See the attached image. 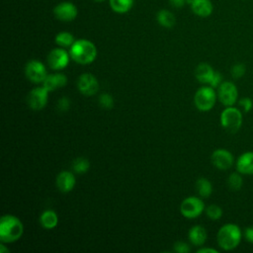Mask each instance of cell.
Segmentation results:
<instances>
[{
	"mask_svg": "<svg viewBox=\"0 0 253 253\" xmlns=\"http://www.w3.org/2000/svg\"><path fill=\"white\" fill-rule=\"evenodd\" d=\"M24 225L15 215L5 214L0 219V240L3 243L15 242L22 236Z\"/></svg>",
	"mask_w": 253,
	"mask_h": 253,
	"instance_id": "cell-1",
	"label": "cell"
},
{
	"mask_svg": "<svg viewBox=\"0 0 253 253\" xmlns=\"http://www.w3.org/2000/svg\"><path fill=\"white\" fill-rule=\"evenodd\" d=\"M70 57L79 64H90L97 56L96 45L85 39H80L74 42L69 49Z\"/></svg>",
	"mask_w": 253,
	"mask_h": 253,
	"instance_id": "cell-2",
	"label": "cell"
},
{
	"mask_svg": "<svg viewBox=\"0 0 253 253\" xmlns=\"http://www.w3.org/2000/svg\"><path fill=\"white\" fill-rule=\"evenodd\" d=\"M242 238V232L240 227L235 223H225L217 231L216 241L218 246L225 250L235 249Z\"/></svg>",
	"mask_w": 253,
	"mask_h": 253,
	"instance_id": "cell-3",
	"label": "cell"
},
{
	"mask_svg": "<svg viewBox=\"0 0 253 253\" xmlns=\"http://www.w3.org/2000/svg\"><path fill=\"white\" fill-rule=\"evenodd\" d=\"M243 115L240 109L230 106L225 107V109L220 114V125L228 132L234 133L242 126Z\"/></svg>",
	"mask_w": 253,
	"mask_h": 253,
	"instance_id": "cell-4",
	"label": "cell"
},
{
	"mask_svg": "<svg viewBox=\"0 0 253 253\" xmlns=\"http://www.w3.org/2000/svg\"><path fill=\"white\" fill-rule=\"evenodd\" d=\"M216 93L211 86H203L199 88L194 96L196 108L201 112H209L213 108L216 101Z\"/></svg>",
	"mask_w": 253,
	"mask_h": 253,
	"instance_id": "cell-5",
	"label": "cell"
},
{
	"mask_svg": "<svg viewBox=\"0 0 253 253\" xmlns=\"http://www.w3.org/2000/svg\"><path fill=\"white\" fill-rule=\"evenodd\" d=\"M205 211V204L202 199L197 197H188L181 203L180 211L187 218H196Z\"/></svg>",
	"mask_w": 253,
	"mask_h": 253,
	"instance_id": "cell-6",
	"label": "cell"
},
{
	"mask_svg": "<svg viewBox=\"0 0 253 253\" xmlns=\"http://www.w3.org/2000/svg\"><path fill=\"white\" fill-rule=\"evenodd\" d=\"M217 98L223 106H233L238 99L237 87L231 81L222 82L217 88Z\"/></svg>",
	"mask_w": 253,
	"mask_h": 253,
	"instance_id": "cell-7",
	"label": "cell"
},
{
	"mask_svg": "<svg viewBox=\"0 0 253 253\" xmlns=\"http://www.w3.org/2000/svg\"><path fill=\"white\" fill-rule=\"evenodd\" d=\"M25 73L27 78L34 83H42L47 76L44 64L36 59L30 60L26 64Z\"/></svg>",
	"mask_w": 253,
	"mask_h": 253,
	"instance_id": "cell-8",
	"label": "cell"
},
{
	"mask_svg": "<svg viewBox=\"0 0 253 253\" xmlns=\"http://www.w3.org/2000/svg\"><path fill=\"white\" fill-rule=\"evenodd\" d=\"M211 161L215 168L219 170H227L232 167L234 163V156L225 148H217L211 153Z\"/></svg>",
	"mask_w": 253,
	"mask_h": 253,
	"instance_id": "cell-9",
	"label": "cell"
},
{
	"mask_svg": "<svg viewBox=\"0 0 253 253\" xmlns=\"http://www.w3.org/2000/svg\"><path fill=\"white\" fill-rule=\"evenodd\" d=\"M70 54L63 47H56L50 50L47 55V63L53 70H61L69 63Z\"/></svg>",
	"mask_w": 253,
	"mask_h": 253,
	"instance_id": "cell-10",
	"label": "cell"
},
{
	"mask_svg": "<svg viewBox=\"0 0 253 253\" xmlns=\"http://www.w3.org/2000/svg\"><path fill=\"white\" fill-rule=\"evenodd\" d=\"M47 95L48 91L43 86L36 87L29 92L27 97V103L32 110H42L47 103Z\"/></svg>",
	"mask_w": 253,
	"mask_h": 253,
	"instance_id": "cell-11",
	"label": "cell"
},
{
	"mask_svg": "<svg viewBox=\"0 0 253 253\" xmlns=\"http://www.w3.org/2000/svg\"><path fill=\"white\" fill-rule=\"evenodd\" d=\"M77 88L83 95L93 96L99 90V82L94 75L90 73H84L78 78Z\"/></svg>",
	"mask_w": 253,
	"mask_h": 253,
	"instance_id": "cell-12",
	"label": "cell"
},
{
	"mask_svg": "<svg viewBox=\"0 0 253 253\" xmlns=\"http://www.w3.org/2000/svg\"><path fill=\"white\" fill-rule=\"evenodd\" d=\"M55 18L62 22H71L78 15L77 7L71 2H61L57 4L53 9Z\"/></svg>",
	"mask_w": 253,
	"mask_h": 253,
	"instance_id": "cell-13",
	"label": "cell"
},
{
	"mask_svg": "<svg viewBox=\"0 0 253 253\" xmlns=\"http://www.w3.org/2000/svg\"><path fill=\"white\" fill-rule=\"evenodd\" d=\"M236 170L242 175H253V151H246L238 156Z\"/></svg>",
	"mask_w": 253,
	"mask_h": 253,
	"instance_id": "cell-14",
	"label": "cell"
},
{
	"mask_svg": "<svg viewBox=\"0 0 253 253\" xmlns=\"http://www.w3.org/2000/svg\"><path fill=\"white\" fill-rule=\"evenodd\" d=\"M187 3L191 5L194 14L199 17H209L213 10L211 0H187Z\"/></svg>",
	"mask_w": 253,
	"mask_h": 253,
	"instance_id": "cell-15",
	"label": "cell"
},
{
	"mask_svg": "<svg viewBox=\"0 0 253 253\" xmlns=\"http://www.w3.org/2000/svg\"><path fill=\"white\" fill-rule=\"evenodd\" d=\"M56 186L62 193L70 192L76 183L74 175L69 171H61L56 176Z\"/></svg>",
	"mask_w": 253,
	"mask_h": 253,
	"instance_id": "cell-16",
	"label": "cell"
},
{
	"mask_svg": "<svg viewBox=\"0 0 253 253\" xmlns=\"http://www.w3.org/2000/svg\"><path fill=\"white\" fill-rule=\"evenodd\" d=\"M66 83H67V77L64 74L54 73V74H47V76L42 82V86L48 92H50L65 86Z\"/></svg>",
	"mask_w": 253,
	"mask_h": 253,
	"instance_id": "cell-17",
	"label": "cell"
},
{
	"mask_svg": "<svg viewBox=\"0 0 253 253\" xmlns=\"http://www.w3.org/2000/svg\"><path fill=\"white\" fill-rule=\"evenodd\" d=\"M214 72L215 71L212 69V67L210 64L206 62H202L196 67L195 76L199 82L204 84H210L213 77Z\"/></svg>",
	"mask_w": 253,
	"mask_h": 253,
	"instance_id": "cell-18",
	"label": "cell"
},
{
	"mask_svg": "<svg viewBox=\"0 0 253 253\" xmlns=\"http://www.w3.org/2000/svg\"><path fill=\"white\" fill-rule=\"evenodd\" d=\"M190 242L195 246H202L207 240V231L202 225H194L188 233Z\"/></svg>",
	"mask_w": 253,
	"mask_h": 253,
	"instance_id": "cell-19",
	"label": "cell"
},
{
	"mask_svg": "<svg viewBox=\"0 0 253 253\" xmlns=\"http://www.w3.org/2000/svg\"><path fill=\"white\" fill-rule=\"evenodd\" d=\"M40 222L42 226L45 229L54 228L58 223V217L56 212L52 210H46L42 211V213L40 216Z\"/></svg>",
	"mask_w": 253,
	"mask_h": 253,
	"instance_id": "cell-20",
	"label": "cell"
},
{
	"mask_svg": "<svg viewBox=\"0 0 253 253\" xmlns=\"http://www.w3.org/2000/svg\"><path fill=\"white\" fill-rule=\"evenodd\" d=\"M156 20L164 28H172L176 22L174 14L165 9H162L157 13Z\"/></svg>",
	"mask_w": 253,
	"mask_h": 253,
	"instance_id": "cell-21",
	"label": "cell"
},
{
	"mask_svg": "<svg viewBox=\"0 0 253 253\" xmlns=\"http://www.w3.org/2000/svg\"><path fill=\"white\" fill-rule=\"evenodd\" d=\"M196 187L200 197L202 198H208L212 193V185L207 178H199L196 182Z\"/></svg>",
	"mask_w": 253,
	"mask_h": 253,
	"instance_id": "cell-22",
	"label": "cell"
},
{
	"mask_svg": "<svg viewBox=\"0 0 253 253\" xmlns=\"http://www.w3.org/2000/svg\"><path fill=\"white\" fill-rule=\"evenodd\" d=\"M133 0H110V7L119 14H125L132 7Z\"/></svg>",
	"mask_w": 253,
	"mask_h": 253,
	"instance_id": "cell-23",
	"label": "cell"
},
{
	"mask_svg": "<svg viewBox=\"0 0 253 253\" xmlns=\"http://www.w3.org/2000/svg\"><path fill=\"white\" fill-rule=\"evenodd\" d=\"M55 43L60 47H70L75 40L72 34L68 32H60L55 36Z\"/></svg>",
	"mask_w": 253,
	"mask_h": 253,
	"instance_id": "cell-24",
	"label": "cell"
},
{
	"mask_svg": "<svg viewBox=\"0 0 253 253\" xmlns=\"http://www.w3.org/2000/svg\"><path fill=\"white\" fill-rule=\"evenodd\" d=\"M242 174L238 171L231 173L227 178V186L231 191H239L243 185Z\"/></svg>",
	"mask_w": 253,
	"mask_h": 253,
	"instance_id": "cell-25",
	"label": "cell"
},
{
	"mask_svg": "<svg viewBox=\"0 0 253 253\" xmlns=\"http://www.w3.org/2000/svg\"><path fill=\"white\" fill-rule=\"evenodd\" d=\"M89 167H90V163L88 159H86L85 157H78L72 163V168L74 172H76L77 174L85 173L86 171H88Z\"/></svg>",
	"mask_w": 253,
	"mask_h": 253,
	"instance_id": "cell-26",
	"label": "cell"
},
{
	"mask_svg": "<svg viewBox=\"0 0 253 253\" xmlns=\"http://www.w3.org/2000/svg\"><path fill=\"white\" fill-rule=\"evenodd\" d=\"M206 213L209 218L212 220H217L222 216V210L219 206L212 204L206 208Z\"/></svg>",
	"mask_w": 253,
	"mask_h": 253,
	"instance_id": "cell-27",
	"label": "cell"
},
{
	"mask_svg": "<svg viewBox=\"0 0 253 253\" xmlns=\"http://www.w3.org/2000/svg\"><path fill=\"white\" fill-rule=\"evenodd\" d=\"M245 71H246L245 64L241 63V62H238V63H235L234 65L231 66L230 74L234 79H238V78L242 77L245 74Z\"/></svg>",
	"mask_w": 253,
	"mask_h": 253,
	"instance_id": "cell-28",
	"label": "cell"
},
{
	"mask_svg": "<svg viewBox=\"0 0 253 253\" xmlns=\"http://www.w3.org/2000/svg\"><path fill=\"white\" fill-rule=\"evenodd\" d=\"M99 104L102 108L111 109L114 106V99L109 93H103L99 96Z\"/></svg>",
	"mask_w": 253,
	"mask_h": 253,
	"instance_id": "cell-29",
	"label": "cell"
},
{
	"mask_svg": "<svg viewBox=\"0 0 253 253\" xmlns=\"http://www.w3.org/2000/svg\"><path fill=\"white\" fill-rule=\"evenodd\" d=\"M238 106L241 108L243 112L248 113L253 108V101L248 97H243L240 100H238Z\"/></svg>",
	"mask_w": 253,
	"mask_h": 253,
	"instance_id": "cell-30",
	"label": "cell"
},
{
	"mask_svg": "<svg viewBox=\"0 0 253 253\" xmlns=\"http://www.w3.org/2000/svg\"><path fill=\"white\" fill-rule=\"evenodd\" d=\"M173 249H174V251H176L178 253H188L191 250L190 246L186 242H183V241H177L174 244Z\"/></svg>",
	"mask_w": 253,
	"mask_h": 253,
	"instance_id": "cell-31",
	"label": "cell"
},
{
	"mask_svg": "<svg viewBox=\"0 0 253 253\" xmlns=\"http://www.w3.org/2000/svg\"><path fill=\"white\" fill-rule=\"evenodd\" d=\"M70 107V101L66 97H62L57 102V109L60 112H66Z\"/></svg>",
	"mask_w": 253,
	"mask_h": 253,
	"instance_id": "cell-32",
	"label": "cell"
},
{
	"mask_svg": "<svg viewBox=\"0 0 253 253\" xmlns=\"http://www.w3.org/2000/svg\"><path fill=\"white\" fill-rule=\"evenodd\" d=\"M221 83H222V75L218 71H215L214 74H213V77H212V79H211V81L209 85L211 86L212 88H218V86Z\"/></svg>",
	"mask_w": 253,
	"mask_h": 253,
	"instance_id": "cell-33",
	"label": "cell"
},
{
	"mask_svg": "<svg viewBox=\"0 0 253 253\" xmlns=\"http://www.w3.org/2000/svg\"><path fill=\"white\" fill-rule=\"evenodd\" d=\"M243 236L247 242L253 244V226H248L243 231Z\"/></svg>",
	"mask_w": 253,
	"mask_h": 253,
	"instance_id": "cell-34",
	"label": "cell"
},
{
	"mask_svg": "<svg viewBox=\"0 0 253 253\" xmlns=\"http://www.w3.org/2000/svg\"><path fill=\"white\" fill-rule=\"evenodd\" d=\"M169 2L174 8H182L187 3V0H169Z\"/></svg>",
	"mask_w": 253,
	"mask_h": 253,
	"instance_id": "cell-35",
	"label": "cell"
},
{
	"mask_svg": "<svg viewBox=\"0 0 253 253\" xmlns=\"http://www.w3.org/2000/svg\"><path fill=\"white\" fill-rule=\"evenodd\" d=\"M197 253H218V251L216 249L213 248H209V247H204V248H200L197 250Z\"/></svg>",
	"mask_w": 253,
	"mask_h": 253,
	"instance_id": "cell-36",
	"label": "cell"
},
{
	"mask_svg": "<svg viewBox=\"0 0 253 253\" xmlns=\"http://www.w3.org/2000/svg\"><path fill=\"white\" fill-rule=\"evenodd\" d=\"M5 252H9V249L8 248H5V245L2 243L0 244V253H5Z\"/></svg>",
	"mask_w": 253,
	"mask_h": 253,
	"instance_id": "cell-37",
	"label": "cell"
},
{
	"mask_svg": "<svg viewBox=\"0 0 253 253\" xmlns=\"http://www.w3.org/2000/svg\"><path fill=\"white\" fill-rule=\"evenodd\" d=\"M96 2H103V1H105V0H95Z\"/></svg>",
	"mask_w": 253,
	"mask_h": 253,
	"instance_id": "cell-38",
	"label": "cell"
}]
</instances>
